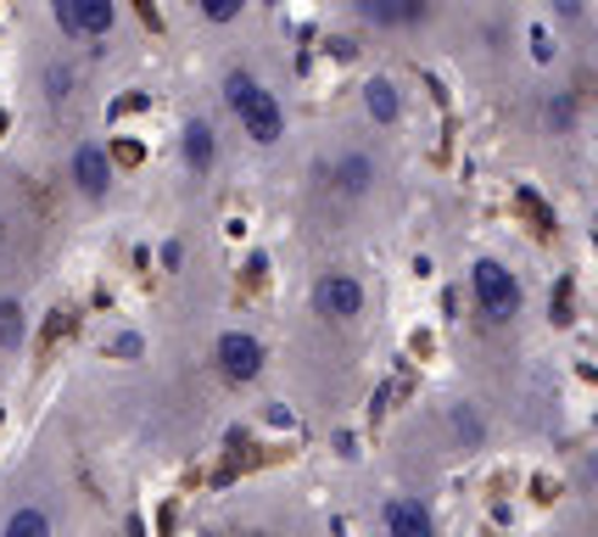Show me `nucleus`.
<instances>
[{"instance_id":"f257e3e1","label":"nucleus","mask_w":598,"mask_h":537,"mask_svg":"<svg viewBox=\"0 0 598 537\" xmlns=\"http://www.w3.org/2000/svg\"><path fill=\"white\" fill-rule=\"evenodd\" d=\"M224 102L235 107L241 129H246L252 140H258V146H275V140L286 135V113H280V102H275L252 73H229V78H224Z\"/></svg>"},{"instance_id":"f03ea898","label":"nucleus","mask_w":598,"mask_h":537,"mask_svg":"<svg viewBox=\"0 0 598 537\" xmlns=\"http://www.w3.org/2000/svg\"><path fill=\"white\" fill-rule=\"evenodd\" d=\"M470 297H476V314H481L487 325H509V319L521 314V303H526L521 281L509 275L498 257H481V263L470 268Z\"/></svg>"},{"instance_id":"7ed1b4c3","label":"nucleus","mask_w":598,"mask_h":537,"mask_svg":"<svg viewBox=\"0 0 598 537\" xmlns=\"http://www.w3.org/2000/svg\"><path fill=\"white\" fill-rule=\"evenodd\" d=\"M213 358H218V376L224 381H235V387H252L264 376V341L252 336V330H224L218 341H213Z\"/></svg>"},{"instance_id":"20e7f679","label":"nucleus","mask_w":598,"mask_h":537,"mask_svg":"<svg viewBox=\"0 0 598 537\" xmlns=\"http://www.w3.org/2000/svg\"><path fill=\"white\" fill-rule=\"evenodd\" d=\"M313 308H319L324 319H335V325H348V319L364 314V286H359L353 275H319V286H313Z\"/></svg>"},{"instance_id":"39448f33","label":"nucleus","mask_w":598,"mask_h":537,"mask_svg":"<svg viewBox=\"0 0 598 537\" xmlns=\"http://www.w3.org/2000/svg\"><path fill=\"white\" fill-rule=\"evenodd\" d=\"M56 23L67 34H107L113 29V0H56Z\"/></svg>"},{"instance_id":"423d86ee","label":"nucleus","mask_w":598,"mask_h":537,"mask_svg":"<svg viewBox=\"0 0 598 537\" xmlns=\"http://www.w3.org/2000/svg\"><path fill=\"white\" fill-rule=\"evenodd\" d=\"M386 537H437V520L419 498H392L386 504Z\"/></svg>"},{"instance_id":"0eeeda50","label":"nucleus","mask_w":598,"mask_h":537,"mask_svg":"<svg viewBox=\"0 0 598 537\" xmlns=\"http://www.w3.org/2000/svg\"><path fill=\"white\" fill-rule=\"evenodd\" d=\"M73 179H78L84 197H107V191H113V162H107V151H102V146H78Z\"/></svg>"},{"instance_id":"6e6552de","label":"nucleus","mask_w":598,"mask_h":537,"mask_svg":"<svg viewBox=\"0 0 598 537\" xmlns=\"http://www.w3.org/2000/svg\"><path fill=\"white\" fill-rule=\"evenodd\" d=\"M353 7L375 29H397V23H419L425 18V0H353Z\"/></svg>"},{"instance_id":"1a4fd4ad","label":"nucleus","mask_w":598,"mask_h":537,"mask_svg":"<svg viewBox=\"0 0 598 537\" xmlns=\"http://www.w3.org/2000/svg\"><path fill=\"white\" fill-rule=\"evenodd\" d=\"M375 186V162L364 157V151H348L335 162V191H348V197H364Z\"/></svg>"},{"instance_id":"9d476101","label":"nucleus","mask_w":598,"mask_h":537,"mask_svg":"<svg viewBox=\"0 0 598 537\" xmlns=\"http://www.w3.org/2000/svg\"><path fill=\"white\" fill-rule=\"evenodd\" d=\"M364 107H370L375 124H397V118H403V96H397V84H392V78H370V84H364Z\"/></svg>"},{"instance_id":"9b49d317","label":"nucleus","mask_w":598,"mask_h":537,"mask_svg":"<svg viewBox=\"0 0 598 537\" xmlns=\"http://www.w3.org/2000/svg\"><path fill=\"white\" fill-rule=\"evenodd\" d=\"M185 162L196 168V173H207L213 162H218V140H213V129L196 118V124H185Z\"/></svg>"},{"instance_id":"f8f14e48","label":"nucleus","mask_w":598,"mask_h":537,"mask_svg":"<svg viewBox=\"0 0 598 537\" xmlns=\"http://www.w3.org/2000/svg\"><path fill=\"white\" fill-rule=\"evenodd\" d=\"M448 420H453V431H459V448H481V442H487V425L476 420V409H470V403H453V414H448Z\"/></svg>"},{"instance_id":"ddd939ff","label":"nucleus","mask_w":598,"mask_h":537,"mask_svg":"<svg viewBox=\"0 0 598 537\" xmlns=\"http://www.w3.org/2000/svg\"><path fill=\"white\" fill-rule=\"evenodd\" d=\"M23 336H29L23 303H0V347H23Z\"/></svg>"},{"instance_id":"4468645a","label":"nucleus","mask_w":598,"mask_h":537,"mask_svg":"<svg viewBox=\"0 0 598 537\" xmlns=\"http://www.w3.org/2000/svg\"><path fill=\"white\" fill-rule=\"evenodd\" d=\"M7 537H51V520H45L40 509H18V515L7 520Z\"/></svg>"},{"instance_id":"2eb2a0df","label":"nucleus","mask_w":598,"mask_h":537,"mask_svg":"<svg viewBox=\"0 0 598 537\" xmlns=\"http://www.w3.org/2000/svg\"><path fill=\"white\" fill-rule=\"evenodd\" d=\"M570 124H576V102H570V96H554V102H548V129L565 135Z\"/></svg>"},{"instance_id":"dca6fc26","label":"nucleus","mask_w":598,"mask_h":537,"mask_svg":"<svg viewBox=\"0 0 598 537\" xmlns=\"http://www.w3.org/2000/svg\"><path fill=\"white\" fill-rule=\"evenodd\" d=\"M241 7H246V0H202V12H207L213 23H229V18H235Z\"/></svg>"},{"instance_id":"f3484780","label":"nucleus","mask_w":598,"mask_h":537,"mask_svg":"<svg viewBox=\"0 0 598 537\" xmlns=\"http://www.w3.org/2000/svg\"><path fill=\"white\" fill-rule=\"evenodd\" d=\"M554 325H570V281H559L554 292Z\"/></svg>"},{"instance_id":"a211bd4d","label":"nucleus","mask_w":598,"mask_h":537,"mask_svg":"<svg viewBox=\"0 0 598 537\" xmlns=\"http://www.w3.org/2000/svg\"><path fill=\"white\" fill-rule=\"evenodd\" d=\"M140 347H146L140 336H118V341H113V352H118V358H140Z\"/></svg>"},{"instance_id":"6ab92c4d","label":"nucleus","mask_w":598,"mask_h":537,"mask_svg":"<svg viewBox=\"0 0 598 537\" xmlns=\"http://www.w3.org/2000/svg\"><path fill=\"white\" fill-rule=\"evenodd\" d=\"M0 241H7V219H0Z\"/></svg>"},{"instance_id":"aec40b11","label":"nucleus","mask_w":598,"mask_h":537,"mask_svg":"<svg viewBox=\"0 0 598 537\" xmlns=\"http://www.w3.org/2000/svg\"><path fill=\"white\" fill-rule=\"evenodd\" d=\"M252 537H269V531H252Z\"/></svg>"}]
</instances>
